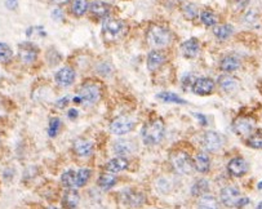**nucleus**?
<instances>
[{"label":"nucleus","instance_id":"1","mask_svg":"<svg viewBox=\"0 0 262 209\" xmlns=\"http://www.w3.org/2000/svg\"><path fill=\"white\" fill-rule=\"evenodd\" d=\"M165 127H164V121L163 119L156 118L153 120L147 121L146 124L143 125L142 132H141V136H142L143 142L149 146H154L160 143V141L164 137Z\"/></svg>","mask_w":262,"mask_h":209},{"label":"nucleus","instance_id":"2","mask_svg":"<svg viewBox=\"0 0 262 209\" xmlns=\"http://www.w3.org/2000/svg\"><path fill=\"white\" fill-rule=\"evenodd\" d=\"M101 97V88L95 83H86L78 91V96L74 98L75 103H83L87 106L95 105Z\"/></svg>","mask_w":262,"mask_h":209},{"label":"nucleus","instance_id":"3","mask_svg":"<svg viewBox=\"0 0 262 209\" xmlns=\"http://www.w3.org/2000/svg\"><path fill=\"white\" fill-rule=\"evenodd\" d=\"M171 38V33L165 28H163V26H159V25H153V26L149 29L146 35L147 43H149V46L153 47V48H164L165 46L169 44Z\"/></svg>","mask_w":262,"mask_h":209},{"label":"nucleus","instance_id":"4","mask_svg":"<svg viewBox=\"0 0 262 209\" xmlns=\"http://www.w3.org/2000/svg\"><path fill=\"white\" fill-rule=\"evenodd\" d=\"M171 164L178 174H190L194 169V160L185 151L173 152L171 156Z\"/></svg>","mask_w":262,"mask_h":209},{"label":"nucleus","instance_id":"5","mask_svg":"<svg viewBox=\"0 0 262 209\" xmlns=\"http://www.w3.org/2000/svg\"><path fill=\"white\" fill-rule=\"evenodd\" d=\"M102 29H104V35L109 42L111 40H118L124 33V24L119 20L110 19L106 17L102 24Z\"/></svg>","mask_w":262,"mask_h":209},{"label":"nucleus","instance_id":"6","mask_svg":"<svg viewBox=\"0 0 262 209\" xmlns=\"http://www.w3.org/2000/svg\"><path fill=\"white\" fill-rule=\"evenodd\" d=\"M134 125H136L134 119H132L131 116L120 115L110 123V130H111V133L116 134V136H123V134L129 133L134 128Z\"/></svg>","mask_w":262,"mask_h":209},{"label":"nucleus","instance_id":"7","mask_svg":"<svg viewBox=\"0 0 262 209\" xmlns=\"http://www.w3.org/2000/svg\"><path fill=\"white\" fill-rule=\"evenodd\" d=\"M254 128L256 121L249 116H241L234 121V130L241 137H249L254 132Z\"/></svg>","mask_w":262,"mask_h":209},{"label":"nucleus","instance_id":"8","mask_svg":"<svg viewBox=\"0 0 262 209\" xmlns=\"http://www.w3.org/2000/svg\"><path fill=\"white\" fill-rule=\"evenodd\" d=\"M201 145L207 151H217L222 146V137L219 136L217 132H207L201 138Z\"/></svg>","mask_w":262,"mask_h":209},{"label":"nucleus","instance_id":"9","mask_svg":"<svg viewBox=\"0 0 262 209\" xmlns=\"http://www.w3.org/2000/svg\"><path fill=\"white\" fill-rule=\"evenodd\" d=\"M19 55L24 64H33L38 57V49L31 43H22L19 47Z\"/></svg>","mask_w":262,"mask_h":209},{"label":"nucleus","instance_id":"10","mask_svg":"<svg viewBox=\"0 0 262 209\" xmlns=\"http://www.w3.org/2000/svg\"><path fill=\"white\" fill-rule=\"evenodd\" d=\"M192 92L199 96H207L210 94L214 89V82L209 78H199V79L194 80L192 84Z\"/></svg>","mask_w":262,"mask_h":209},{"label":"nucleus","instance_id":"11","mask_svg":"<svg viewBox=\"0 0 262 209\" xmlns=\"http://www.w3.org/2000/svg\"><path fill=\"white\" fill-rule=\"evenodd\" d=\"M74 152L77 154L79 158H88L93 154V143L89 139L80 138L74 142Z\"/></svg>","mask_w":262,"mask_h":209},{"label":"nucleus","instance_id":"12","mask_svg":"<svg viewBox=\"0 0 262 209\" xmlns=\"http://www.w3.org/2000/svg\"><path fill=\"white\" fill-rule=\"evenodd\" d=\"M227 170L232 177H243L248 170V164L243 158H235L227 164Z\"/></svg>","mask_w":262,"mask_h":209},{"label":"nucleus","instance_id":"13","mask_svg":"<svg viewBox=\"0 0 262 209\" xmlns=\"http://www.w3.org/2000/svg\"><path fill=\"white\" fill-rule=\"evenodd\" d=\"M56 82H57L58 85H61V87H69L74 83L75 80V73H74V70L70 69V67H64L60 71H57L55 76Z\"/></svg>","mask_w":262,"mask_h":209},{"label":"nucleus","instance_id":"14","mask_svg":"<svg viewBox=\"0 0 262 209\" xmlns=\"http://www.w3.org/2000/svg\"><path fill=\"white\" fill-rule=\"evenodd\" d=\"M240 197V192L236 187H225L221 191V201L226 206H235Z\"/></svg>","mask_w":262,"mask_h":209},{"label":"nucleus","instance_id":"15","mask_svg":"<svg viewBox=\"0 0 262 209\" xmlns=\"http://www.w3.org/2000/svg\"><path fill=\"white\" fill-rule=\"evenodd\" d=\"M199 43L196 39H189L181 44V53L185 58H195L199 53Z\"/></svg>","mask_w":262,"mask_h":209},{"label":"nucleus","instance_id":"16","mask_svg":"<svg viewBox=\"0 0 262 209\" xmlns=\"http://www.w3.org/2000/svg\"><path fill=\"white\" fill-rule=\"evenodd\" d=\"M164 61H165V56L163 55L162 52L159 51L150 52L149 56H147V69H149L150 71H154V70H156L158 67L162 66V65L164 64Z\"/></svg>","mask_w":262,"mask_h":209},{"label":"nucleus","instance_id":"17","mask_svg":"<svg viewBox=\"0 0 262 209\" xmlns=\"http://www.w3.org/2000/svg\"><path fill=\"white\" fill-rule=\"evenodd\" d=\"M110 10H111V7L109 4L104 3V2H95L93 4H91V8H89L92 16H95L96 19H105V17H107Z\"/></svg>","mask_w":262,"mask_h":209},{"label":"nucleus","instance_id":"18","mask_svg":"<svg viewBox=\"0 0 262 209\" xmlns=\"http://www.w3.org/2000/svg\"><path fill=\"white\" fill-rule=\"evenodd\" d=\"M194 167L200 173H207L210 168V160L205 152H198L194 159Z\"/></svg>","mask_w":262,"mask_h":209},{"label":"nucleus","instance_id":"19","mask_svg":"<svg viewBox=\"0 0 262 209\" xmlns=\"http://www.w3.org/2000/svg\"><path fill=\"white\" fill-rule=\"evenodd\" d=\"M79 194L74 188H70L67 191L66 194L64 195V199H62V204H64L65 208H77L78 204H79Z\"/></svg>","mask_w":262,"mask_h":209},{"label":"nucleus","instance_id":"20","mask_svg":"<svg viewBox=\"0 0 262 209\" xmlns=\"http://www.w3.org/2000/svg\"><path fill=\"white\" fill-rule=\"evenodd\" d=\"M127 167H128V161L125 160L124 158H115L111 159L106 164V170H109L111 173H119L122 170H124Z\"/></svg>","mask_w":262,"mask_h":209},{"label":"nucleus","instance_id":"21","mask_svg":"<svg viewBox=\"0 0 262 209\" xmlns=\"http://www.w3.org/2000/svg\"><path fill=\"white\" fill-rule=\"evenodd\" d=\"M239 66H240V62L235 56H226L221 61V69L226 73H232L235 70H238Z\"/></svg>","mask_w":262,"mask_h":209},{"label":"nucleus","instance_id":"22","mask_svg":"<svg viewBox=\"0 0 262 209\" xmlns=\"http://www.w3.org/2000/svg\"><path fill=\"white\" fill-rule=\"evenodd\" d=\"M116 183V176L114 173L109 172L107 170L106 173H102L98 178V186L104 190H109V188L113 187L114 185Z\"/></svg>","mask_w":262,"mask_h":209},{"label":"nucleus","instance_id":"23","mask_svg":"<svg viewBox=\"0 0 262 209\" xmlns=\"http://www.w3.org/2000/svg\"><path fill=\"white\" fill-rule=\"evenodd\" d=\"M145 197L141 192H136V191H129L128 195H125V203L128 204V206H133V208H138L142 206Z\"/></svg>","mask_w":262,"mask_h":209},{"label":"nucleus","instance_id":"24","mask_svg":"<svg viewBox=\"0 0 262 209\" xmlns=\"http://www.w3.org/2000/svg\"><path fill=\"white\" fill-rule=\"evenodd\" d=\"M214 37L219 40H226L227 38L231 37L232 26L231 25H219L213 29Z\"/></svg>","mask_w":262,"mask_h":209},{"label":"nucleus","instance_id":"25","mask_svg":"<svg viewBox=\"0 0 262 209\" xmlns=\"http://www.w3.org/2000/svg\"><path fill=\"white\" fill-rule=\"evenodd\" d=\"M62 185L66 188H77V172L74 170H67L61 177Z\"/></svg>","mask_w":262,"mask_h":209},{"label":"nucleus","instance_id":"26","mask_svg":"<svg viewBox=\"0 0 262 209\" xmlns=\"http://www.w3.org/2000/svg\"><path fill=\"white\" fill-rule=\"evenodd\" d=\"M208 191H209V185L205 179H198L191 187L192 195H195V196H201V195L207 194Z\"/></svg>","mask_w":262,"mask_h":209},{"label":"nucleus","instance_id":"27","mask_svg":"<svg viewBox=\"0 0 262 209\" xmlns=\"http://www.w3.org/2000/svg\"><path fill=\"white\" fill-rule=\"evenodd\" d=\"M247 145L252 149H262V130H254L249 137H247Z\"/></svg>","mask_w":262,"mask_h":209},{"label":"nucleus","instance_id":"28","mask_svg":"<svg viewBox=\"0 0 262 209\" xmlns=\"http://www.w3.org/2000/svg\"><path fill=\"white\" fill-rule=\"evenodd\" d=\"M132 149H133V145L129 141H118L114 146V150L118 155L120 156H124V155H128L132 152Z\"/></svg>","mask_w":262,"mask_h":209},{"label":"nucleus","instance_id":"29","mask_svg":"<svg viewBox=\"0 0 262 209\" xmlns=\"http://www.w3.org/2000/svg\"><path fill=\"white\" fill-rule=\"evenodd\" d=\"M158 98L167 103H178V105L186 103L185 100H182V98L178 97L177 94L172 93V92H162V93L158 94Z\"/></svg>","mask_w":262,"mask_h":209},{"label":"nucleus","instance_id":"30","mask_svg":"<svg viewBox=\"0 0 262 209\" xmlns=\"http://www.w3.org/2000/svg\"><path fill=\"white\" fill-rule=\"evenodd\" d=\"M218 84H219V87L223 89V91L230 92V91H232L235 87H236V79H234L232 76L222 75V76H219Z\"/></svg>","mask_w":262,"mask_h":209},{"label":"nucleus","instance_id":"31","mask_svg":"<svg viewBox=\"0 0 262 209\" xmlns=\"http://www.w3.org/2000/svg\"><path fill=\"white\" fill-rule=\"evenodd\" d=\"M88 11V2L87 0H74L73 13L77 17H80Z\"/></svg>","mask_w":262,"mask_h":209},{"label":"nucleus","instance_id":"32","mask_svg":"<svg viewBox=\"0 0 262 209\" xmlns=\"http://www.w3.org/2000/svg\"><path fill=\"white\" fill-rule=\"evenodd\" d=\"M199 208H218V201L213 196L204 194L199 200Z\"/></svg>","mask_w":262,"mask_h":209},{"label":"nucleus","instance_id":"33","mask_svg":"<svg viewBox=\"0 0 262 209\" xmlns=\"http://www.w3.org/2000/svg\"><path fill=\"white\" fill-rule=\"evenodd\" d=\"M201 22L205 25V26H213L217 22V17L212 11H203L200 15Z\"/></svg>","mask_w":262,"mask_h":209},{"label":"nucleus","instance_id":"34","mask_svg":"<svg viewBox=\"0 0 262 209\" xmlns=\"http://www.w3.org/2000/svg\"><path fill=\"white\" fill-rule=\"evenodd\" d=\"M91 177V170L80 169L77 172V187H83Z\"/></svg>","mask_w":262,"mask_h":209},{"label":"nucleus","instance_id":"35","mask_svg":"<svg viewBox=\"0 0 262 209\" xmlns=\"http://www.w3.org/2000/svg\"><path fill=\"white\" fill-rule=\"evenodd\" d=\"M12 49L6 43H0V62H8L12 58Z\"/></svg>","mask_w":262,"mask_h":209},{"label":"nucleus","instance_id":"36","mask_svg":"<svg viewBox=\"0 0 262 209\" xmlns=\"http://www.w3.org/2000/svg\"><path fill=\"white\" fill-rule=\"evenodd\" d=\"M182 12L183 15L186 16V19L189 20H194L198 16V10H196V7L191 3H187L182 7Z\"/></svg>","mask_w":262,"mask_h":209},{"label":"nucleus","instance_id":"37","mask_svg":"<svg viewBox=\"0 0 262 209\" xmlns=\"http://www.w3.org/2000/svg\"><path fill=\"white\" fill-rule=\"evenodd\" d=\"M60 127H61V120H60V119L53 118L52 120L49 121V128H48L49 137H56V134L58 133Z\"/></svg>","mask_w":262,"mask_h":209},{"label":"nucleus","instance_id":"38","mask_svg":"<svg viewBox=\"0 0 262 209\" xmlns=\"http://www.w3.org/2000/svg\"><path fill=\"white\" fill-rule=\"evenodd\" d=\"M249 203V199H248V197H239V200L238 201H236V204H235V206H236V208H243V206H245L247 205V204Z\"/></svg>","mask_w":262,"mask_h":209},{"label":"nucleus","instance_id":"39","mask_svg":"<svg viewBox=\"0 0 262 209\" xmlns=\"http://www.w3.org/2000/svg\"><path fill=\"white\" fill-rule=\"evenodd\" d=\"M69 101H70V97H64L61 98V100H58L57 103H56V106L60 107V109H62V107H65L69 103Z\"/></svg>","mask_w":262,"mask_h":209},{"label":"nucleus","instance_id":"40","mask_svg":"<svg viewBox=\"0 0 262 209\" xmlns=\"http://www.w3.org/2000/svg\"><path fill=\"white\" fill-rule=\"evenodd\" d=\"M16 4H17V0H7V6L10 8H15Z\"/></svg>","mask_w":262,"mask_h":209},{"label":"nucleus","instance_id":"41","mask_svg":"<svg viewBox=\"0 0 262 209\" xmlns=\"http://www.w3.org/2000/svg\"><path fill=\"white\" fill-rule=\"evenodd\" d=\"M77 116H78L77 110H70V112H69V118H77Z\"/></svg>","mask_w":262,"mask_h":209},{"label":"nucleus","instance_id":"42","mask_svg":"<svg viewBox=\"0 0 262 209\" xmlns=\"http://www.w3.org/2000/svg\"><path fill=\"white\" fill-rule=\"evenodd\" d=\"M236 2H238V4L240 7H245L248 3H249V0H236Z\"/></svg>","mask_w":262,"mask_h":209},{"label":"nucleus","instance_id":"43","mask_svg":"<svg viewBox=\"0 0 262 209\" xmlns=\"http://www.w3.org/2000/svg\"><path fill=\"white\" fill-rule=\"evenodd\" d=\"M51 2H53L55 4H65L67 3L69 0H51Z\"/></svg>","mask_w":262,"mask_h":209},{"label":"nucleus","instance_id":"44","mask_svg":"<svg viewBox=\"0 0 262 209\" xmlns=\"http://www.w3.org/2000/svg\"><path fill=\"white\" fill-rule=\"evenodd\" d=\"M257 208H259V209H262V203H259V204H258V206H257Z\"/></svg>","mask_w":262,"mask_h":209},{"label":"nucleus","instance_id":"45","mask_svg":"<svg viewBox=\"0 0 262 209\" xmlns=\"http://www.w3.org/2000/svg\"><path fill=\"white\" fill-rule=\"evenodd\" d=\"M258 187H259V188H262V182H261V183H259V186H258Z\"/></svg>","mask_w":262,"mask_h":209}]
</instances>
